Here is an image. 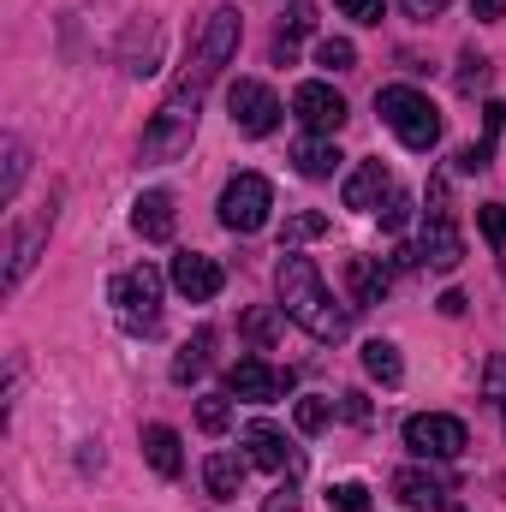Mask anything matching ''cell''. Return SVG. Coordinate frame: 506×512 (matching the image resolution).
<instances>
[{
    "label": "cell",
    "mask_w": 506,
    "mask_h": 512,
    "mask_svg": "<svg viewBox=\"0 0 506 512\" xmlns=\"http://www.w3.org/2000/svg\"><path fill=\"white\" fill-rule=\"evenodd\" d=\"M328 233V215H286V227H280V245L292 251V245H304V239H322Z\"/></svg>",
    "instance_id": "cell-30"
},
{
    "label": "cell",
    "mask_w": 506,
    "mask_h": 512,
    "mask_svg": "<svg viewBox=\"0 0 506 512\" xmlns=\"http://www.w3.org/2000/svg\"><path fill=\"white\" fill-rule=\"evenodd\" d=\"M292 114H298V126L310 137H334L346 126V96L334 84H298L292 90Z\"/></svg>",
    "instance_id": "cell-9"
},
{
    "label": "cell",
    "mask_w": 506,
    "mask_h": 512,
    "mask_svg": "<svg viewBox=\"0 0 506 512\" xmlns=\"http://www.w3.org/2000/svg\"><path fill=\"white\" fill-rule=\"evenodd\" d=\"M346 280H352V298H358V304H381L387 286H393V268H387L381 256H352V262H346Z\"/></svg>",
    "instance_id": "cell-18"
},
{
    "label": "cell",
    "mask_w": 506,
    "mask_h": 512,
    "mask_svg": "<svg viewBox=\"0 0 506 512\" xmlns=\"http://www.w3.org/2000/svg\"><path fill=\"white\" fill-rule=\"evenodd\" d=\"M292 167H298L304 179H334V167H340L334 137H304V143L292 149Z\"/></svg>",
    "instance_id": "cell-22"
},
{
    "label": "cell",
    "mask_w": 506,
    "mask_h": 512,
    "mask_svg": "<svg viewBox=\"0 0 506 512\" xmlns=\"http://www.w3.org/2000/svg\"><path fill=\"white\" fill-rule=\"evenodd\" d=\"M405 221H411V197L393 185V197L381 203V227H387V233H405Z\"/></svg>",
    "instance_id": "cell-34"
},
{
    "label": "cell",
    "mask_w": 506,
    "mask_h": 512,
    "mask_svg": "<svg viewBox=\"0 0 506 512\" xmlns=\"http://www.w3.org/2000/svg\"><path fill=\"white\" fill-rule=\"evenodd\" d=\"M227 399H233V393H203V399H197V429H203V435H221V429L233 423V405H227Z\"/></svg>",
    "instance_id": "cell-26"
},
{
    "label": "cell",
    "mask_w": 506,
    "mask_h": 512,
    "mask_svg": "<svg viewBox=\"0 0 506 512\" xmlns=\"http://www.w3.org/2000/svg\"><path fill=\"white\" fill-rule=\"evenodd\" d=\"M328 423H334V399H322V393H304V399H298V429H304V435H322Z\"/></svg>",
    "instance_id": "cell-28"
},
{
    "label": "cell",
    "mask_w": 506,
    "mask_h": 512,
    "mask_svg": "<svg viewBox=\"0 0 506 512\" xmlns=\"http://www.w3.org/2000/svg\"><path fill=\"white\" fill-rule=\"evenodd\" d=\"M203 90H209V84L191 78V72L173 84V96H167V102L155 108V120L143 126V143H137L143 161H179V155L191 149V137H197V114H203Z\"/></svg>",
    "instance_id": "cell-2"
},
{
    "label": "cell",
    "mask_w": 506,
    "mask_h": 512,
    "mask_svg": "<svg viewBox=\"0 0 506 512\" xmlns=\"http://www.w3.org/2000/svg\"><path fill=\"white\" fill-rule=\"evenodd\" d=\"M483 84H489V60H483L477 48H465V54H459V96H477Z\"/></svg>",
    "instance_id": "cell-31"
},
{
    "label": "cell",
    "mask_w": 506,
    "mask_h": 512,
    "mask_svg": "<svg viewBox=\"0 0 506 512\" xmlns=\"http://www.w3.org/2000/svg\"><path fill=\"white\" fill-rule=\"evenodd\" d=\"M340 197H346V209H364V215L381 209V203L393 197V173H387V161H358V173L346 179Z\"/></svg>",
    "instance_id": "cell-16"
},
{
    "label": "cell",
    "mask_w": 506,
    "mask_h": 512,
    "mask_svg": "<svg viewBox=\"0 0 506 512\" xmlns=\"http://www.w3.org/2000/svg\"><path fill=\"white\" fill-rule=\"evenodd\" d=\"M506 131V102H483V137L459 149V173H483L489 155H495V137Z\"/></svg>",
    "instance_id": "cell-19"
},
{
    "label": "cell",
    "mask_w": 506,
    "mask_h": 512,
    "mask_svg": "<svg viewBox=\"0 0 506 512\" xmlns=\"http://www.w3.org/2000/svg\"><path fill=\"white\" fill-rule=\"evenodd\" d=\"M328 507H334V512H376V495H370L364 483H352V477H346V483H334V489H328Z\"/></svg>",
    "instance_id": "cell-29"
},
{
    "label": "cell",
    "mask_w": 506,
    "mask_h": 512,
    "mask_svg": "<svg viewBox=\"0 0 506 512\" xmlns=\"http://www.w3.org/2000/svg\"><path fill=\"white\" fill-rule=\"evenodd\" d=\"M405 447H411L417 459H459V453L471 447V435H465V423L447 417V411H417V417H405Z\"/></svg>",
    "instance_id": "cell-8"
},
{
    "label": "cell",
    "mask_w": 506,
    "mask_h": 512,
    "mask_svg": "<svg viewBox=\"0 0 506 512\" xmlns=\"http://www.w3.org/2000/svg\"><path fill=\"white\" fill-rule=\"evenodd\" d=\"M477 227H483V239H489L495 251H506V203H483V209H477Z\"/></svg>",
    "instance_id": "cell-33"
},
{
    "label": "cell",
    "mask_w": 506,
    "mask_h": 512,
    "mask_svg": "<svg viewBox=\"0 0 506 512\" xmlns=\"http://www.w3.org/2000/svg\"><path fill=\"white\" fill-rule=\"evenodd\" d=\"M173 286L191 298V304H209L221 286H227V274H221V262L203 251H179L173 256Z\"/></svg>",
    "instance_id": "cell-13"
},
{
    "label": "cell",
    "mask_w": 506,
    "mask_h": 512,
    "mask_svg": "<svg viewBox=\"0 0 506 512\" xmlns=\"http://www.w3.org/2000/svg\"><path fill=\"white\" fill-rule=\"evenodd\" d=\"M340 399H346V417L352 423H370V399L364 393H340Z\"/></svg>",
    "instance_id": "cell-39"
},
{
    "label": "cell",
    "mask_w": 506,
    "mask_h": 512,
    "mask_svg": "<svg viewBox=\"0 0 506 512\" xmlns=\"http://www.w3.org/2000/svg\"><path fill=\"white\" fill-rule=\"evenodd\" d=\"M108 304H114V316H120L126 334H155L161 328V268L137 262L126 274H114Z\"/></svg>",
    "instance_id": "cell-4"
},
{
    "label": "cell",
    "mask_w": 506,
    "mask_h": 512,
    "mask_svg": "<svg viewBox=\"0 0 506 512\" xmlns=\"http://www.w3.org/2000/svg\"><path fill=\"white\" fill-rule=\"evenodd\" d=\"M131 227H137V239H149V245H167V239H173V227H179L173 191H143V197L131 203Z\"/></svg>",
    "instance_id": "cell-14"
},
{
    "label": "cell",
    "mask_w": 506,
    "mask_h": 512,
    "mask_svg": "<svg viewBox=\"0 0 506 512\" xmlns=\"http://www.w3.org/2000/svg\"><path fill=\"white\" fill-rule=\"evenodd\" d=\"M268 209H274V185L262 173L227 179V191H221V227L227 233H262L268 227Z\"/></svg>",
    "instance_id": "cell-7"
},
{
    "label": "cell",
    "mask_w": 506,
    "mask_h": 512,
    "mask_svg": "<svg viewBox=\"0 0 506 512\" xmlns=\"http://www.w3.org/2000/svg\"><path fill=\"white\" fill-rule=\"evenodd\" d=\"M245 447H251L245 459L262 465V471H274V477H298V465H304V453H298L274 423H251V429H245Z\"/></svg>",
    "instance_id": "cell-12"
},
{
    "label": "cell",
    "mask_w": 506,
    "mask_h": 512,
    "mask_svg": "<svg viewBox=\"0 0 506 512\" xmlns=\"http://www.w3.org/2000/svg\"><path fill=\"white\" fill-rule=\"evenodd\" d=\"M471 18H477V24H501L506 0H471Z\"/></svg>",
    "instance_id": "cell-37"
},
{
    "label": "cell",
    "mask_w": 506,
    "mask_h": 512,
    "mask_svg": "<svg viewBox=\"0 0 506 512\" xmlns=\"http://www.w3.org/2000/svg\"><path fill=\"white\" fill-rule=\"evenodd\" d=\"M245 465H251L245 453H209V459H203V483H209V495H215V501H233V495L245 489Z\"/></svg>",
    "instance_id": "cell-21"
},
{
    "label": "cell",
    "mask_w": 506,
    "mask_h": 512,
    "mask_svg": "<svg viewBox=\"0 0 506 512\" xmlns=\"http://www.w3.org/2000/svg\"><path fill=\"white\" fill-rule=\"evenodd\" d=\"M376 114L393 126V137H399L405 149H417V155H429V149L441 143V114H435V102H429L423 90H411V84H387L376 96Z\"/></svg>",
    "instance_id": "cell-3"
},
{
    "label": "cell",
    "mask_w": 506,
    "mask_h": 512,
    "mask_svg": "<svg viewBox=\"0 0 506 512\" xmlns=\"http://www.w3.org/2000/svg\"><path fill=\"white\" fill-rule=\"evenodd\" d=\"M316 66H328V72H352V66H358V48H352L346 36H322V42H316Z\"/></svg>",
    "instance_id": "cell-27"
},
{
    "label": "cell",
    "mask_w": 506,
    "mask_h": 512,
    "mask_svg": "<svg viewBox=\"0 0 506 512\" xmlns=\"http://www.w3.org/2000/svg\"><path fill=\"white\" fill-rule=\"evenodd\" d=\"M209 352H215V328H197L185 346H179V358H173V382H197L203 370H209Z\"/></svg>",
    "instance_id": "cell-23"
},
{
    "label": "cell",
    "mask_w": 506,
    "mask_h": 512,
    "mask_svg": "<svg viewBox=\"0 0 506 512\" xmlns=\"http://www.w3.org/2000/svg\"><path fill=\"white\" fill-rule=\"evenodd\" d=\"M346 18H358V24H381V12H387V0H334Z\"/></svg>",
    "instance_id": "cell-36"
},
{
    "label": "cell",
    "mask_w": 506,
    "mask_h": 512,
    "mask_svg": "<svg viewBox=\"0 0 506 512\" xmlns=\"http://www.w3.org/2000/svg\"><path fill=\"white\" fill-rule=\"evenodd\" d=\"M48 233H54V203H48V209H42L30 227H18V233H12V245H6V292H12V286L30 274V262H36V245H42Z\"/></svg>",
    "instance_id": "cell-15"
},
{
    "label": "cell",
    "mask_w": 506,
    "mask_h": 512,
    "mask_svg": "<svg viewBox=\"0 0 506 512\" xmlns=\"http://www.w3.org/2000/svg\"><path fill=\"white\" fill-rule=\"evenodd\" d=\"M393 501L411 512H435V507H447V483L417 471V465H405V471H393Z\"/></svg>",
    "instance_id": "cell-17"
},
{
    "label": "cell",
    "mask_w": 506,
    "mask_h": 512,
    "mask_svg": "<svg viewBox=\"0 0 506 512\" xmlns=\"http://www.w3.org/2000/svg\"><path fill=\"white\" fill-rule=\"evenodd\" d=\"M501 268H506V251H501Z\"/></svg>",
    "instance_id": "cell-41"
},
{
    "label": "cell",
    "mask_w": 506,
    "mask_h": 512,
    "mask_svg": "<svg viewBox=\"0 0 506 512\" xmlns=\"http://www.w3.org/2000/svg\"><path fill=\"white\" fill-rule=\"evenodd\" d=\"M417 251H423V268H435V274H453L459 256H465V239H459V227H453L447 179H429V209H423V239H417Z\"/></svg>",
    "instance_id": "cell-5"
},
{
    "label": "cell",
    "mask_w": 506,
    "mask_h": 512,
    "mask_svg": "<svg viewBox=\"0 0 506 512\" xmlns=\"http://www.w3.org/2000/svg\"><path fill=\"white\" fill-rule=\"evenodd\" d=\"M233 54H239V6H215V12L203 18L197 42H191V66H185V72L209 84V78H215Z\"/></svg>",
    "instance_id": "cell-6"
},
{
    "label": "cell",
    "mask_w": 506,
    "mask_h": 512,
    "mask_svg": "<svg viewBox=\"0 0 506 512\" xmlns=\"http://www.w3.org/2000/svg\"><path fill=\"white\" fill-rule=\"evenodd\" d=\"M483 399H489V411H495V423H501V435H506V358L483 364Z\"/></svg>",
    "instance_id": "cell-25"
},
{
    "label": "cell",
    "mask_w": 506,
    "mask_h": 512,
    "mask_svg": "<svg viewBox=\"0 0 506 512\" xmlns=\"http://www.w3.org/2000/svg\"><path fill=\"white\" fill-rule=\"evenodd\" d=\"M18 185H24V143H18V137H6V179H0V203H12V197H18Z\"/></svg>",
    "instance_id": "cell-32"
},
{
    "label": "cell",
    "mask_w": 506,
    "mask_h": 512,
    "mask_svg": "<svg viewBox=\"0 0 506 512\" xmlns=\"http://www.w3.org/2000/svg\"><path fill=\"white\" fill-rule=\"evenodd\" d=\"M364 370H370V382H381V387L405 382V364H399V346H393V340H370V346H364Z\"/></svg>",
    "instance_id": "cell-24"
},
{
    "label": "cell",
    "mask_w": 506,
    "mask_h": 512,
    "mask_svg": "<svg viewBox=\"0 0 506 512\" xmlns=\"http://www.w3.org/2000/svg\"><path fill=\"white\" fill-rule=\"evenodd\" d=\"M405 12H411V18H441L447 0H405Z\"/></svg>",
    "instance_id": "cell-40"
},
{
    "label": "cell",
    "mask_w": 506,
    "mask_h": 512,
    "mask_svg": "<svg viewBox=\"0 0 506 512\" xmlns=\"http://www.w3.org/2000/svg\"><path fill=\"white\" fill-rule=\"evenodd\" d=\"M143 459L155 465V477H179V471H185L179 429H167V423H149V429H143Z\"/></svg>",
    "instance_id": "cell-20"
},
{
    "label": "cell",
    "mask_w": 506,
    "mask_h": 512,
    "mask_svg": "<svg viewBox=\"0 0 506 512\" xmlns=\"http://www.w3.org/2000/svg\"><path fill=\"white\" fill-rule=\"evenodd\" d=\"M245 334H251L256 346H268V340L280 334V316H274V310H251V316H245Z\"/></svg>",
    "instance_id": "cell-35"
},
{
    "label": "cell",
    "mask_w": 506,
    "mask_h": 512,
    "mask_svg": "<svg viewBox=\"0 0 506 512\" xmlns=\"http://www.w3.org/2000/svg\"><path fill=\"white\" fill-rule=\"evenodd\" d=\"M262 512H298V495H292V483H280V489L262 501Z\"/></svg>",
    "instance_id": "cell-38"
},
{
    "label": "cell",
    "mask_w": 506,
    "mask_h": 512,
    "mask_svg": "<svg viewBox=\"0 0 506 512\" xmlns=\"http://www.w3.org/2000/svg\"><path fill=\"white\" fill-rule=\"evenodd\" d=\"M227 393L245 399V405H274V399L292 393V370H274V364H262V358H239V364L227 370Z\"/></svg>",
    "instance_id": "cell-10"
},
{
    "label": "cell",
    "mask_w": 506,
    "mask_h": 512,
    "mask_svg": "<svg viewBox=\"0 0 506 512\" xmlns=\"http://www.w3.org/2000/svg\"><path fill=\"white\" fill-rule=\"evenodd\" d=\"M227 108H233V126L245 131V137H268V131L280 126V102H274V90L256 84V78H239V84L227 90Z\"/></svg>",
    "instance_id": "cell-11"
},
{
    "label": "cell",
    "mask_w": 506,
    "mask_h": 512,
    "mask_svg": "<svg viewBox=\"0 0 506 512\" xmlns=\"http://www.w3.org/2000/svg\"><path fill=\"white\" fill-rule=\"evenodd\" d=\"M274 292H280V316H292L304 334H316V340H346L352 334V310L334 304V292L322 286V268L310 256H298V251L280 256Z\"/></svg>",
    "instance_id": "cell-1"
}]
</instances>
